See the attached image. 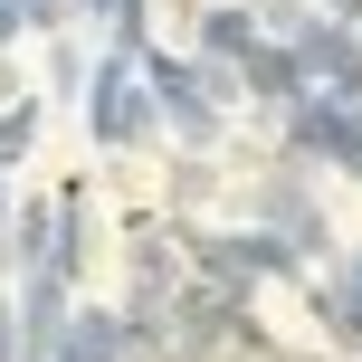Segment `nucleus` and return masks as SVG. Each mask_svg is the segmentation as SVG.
Masks as SVG:
<instances>
[{
  "label": "nucleus",
  "instance_id": "nucleus-1",
  "mask_svg": "<svg viewBox=\"0 0 362 362\" xmlns=\"http://www.w3.org/2000/svg\"><path fill=\"white\" fill-rule=\"evenodd\" d=\"M296 153H325L334 172H362V105H334V95H296Z\"/></svg>",
  "mask_w": 362,
  "mask_h": 362
},
{
  "label": "nucleus",
  "instance_id": "nucleus-2",
  "mask_svg": "<svg viewBox=\"0 0 362 362\" xmlns=\"http://www.w3.org/2000/svg\"><path fill=\"white\" fill-rule=\"evenodd\" d=\"M95 134H105V144H144V134H153V95L134 86L124 57H115V67H95Z\"/></svg>",
  "mask_w": 362,
  "mask_h": 362
},
{
  "label": "nucleus",
  "instance_id": "nucleus-3",
  "mask_svg": "<svg viewBox=\"0 0 362 362\" xmlns=\"http://www.w3.org/2000/svg\"><path fill=\"white\" fill-rule=\"evenodd\" d=\"M238 86H248V95H267V105H296V95H305V57L257 38V48L238 57Z\"/></svg>",
  "mask_w": 362,
  "mask_h": 362
},
{
  "label": "nucleus",
  "instance_id": "nucleus-4",
  "mask_svg": "<svg viewBox=\"0 0 362 362\" xmlns=\"http://www.w3.org/2000/svg\"><path fill=\"white\" fill-rule=\"evenodd\" d=\"M200 48H210V67H238V57L257 48V19L238 10V0H219V10L200 19Z\"/></svg>",
  "mask_w": 362,
  "mask_h": 362
},
{
  "label": "nucleus",
  "instance_id": "nucleus-5",
  "mask_svg": "<svg viewBox=\"0 0 362 362\" xmlns=\"http://www.w3.org/2000/svg\"><path fill=\"white\" fill-rule=\"evenodd\" d=\"M115 353H124V325H115V315H76L48 362H115Z\"/></svg>",
  "mask_w": 362,
  "mask_h": 362
},
{
  "label": "nucleus",
  "instance_id": "nucleus-6",
  "mask_svg": "<svg viewBox=\"0 0 362 362\" xmlns=\"http://www.w3.org/2000/svg\"><path fill=\"white\" fill-rule=\"evenodd\" d=\"M325 325L344 334V344H362V257H353L344 276H334V296H325Z\"/></svg>",
  "mask_w": 362,
  "mask_h": 362
},
{
  "label": "nucleus",
  "instance_id": "nucleus-7",
  "mask_svg": "<svg viewBox=\"0 0 362 362\" xmlns=\"http://www.w3.org/2000/svg\"><path fill=\"white\" fill-rule=\"evenodd\" d=\"M29 134H38V105H10V115H0V163H19Z\"/></svg>",
  "mask_w": 362,
  "mask_h": 362
},
{
  "label": "nucleus",
  "instance_id": "nucleus-8",
  "mask_svg": "<svg viewBox=\"0 0 362 362\" xmlns=\"http://www.w3.org/2000/svg\"><path fill=\"white\" fill-rule=\"evenodd\" d=\"M334 19H362V0H334Z\"/></svg>",
  "mask_w": 362,
  "mask_h": 362
}]
</instances>
